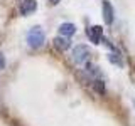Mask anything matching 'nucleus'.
Masks as SVG:
<instances>
[{
  "label": "nucleus",
  "mask_w": 135,
  "mask_h": 126,
  "mask_svg": "<svg viewBox=\"0 0 135 126\" xmlns=\"http://www.w3.org/2000/svg\"><path fill=\"white\" fill-rule=\"evenodd\" d=\"M108 61L112 62V64L123 66V62H122V57H120V52H118L117 49H113V54H110V56H108Z\"/></svg>",
  "instance_id": "6e6552de"
},
{
  "label": "nucleus",
  "mask_w": 135,
  "mask_h": 126,
  "mask_svg": "<svg viewBox=\"0 0 135 126\" xmlns=\"http://www.w3.org/2000/svg\"><path fill=\"white\" fill-rule=\"evenodd\" d=\"M93 87H95V91L98 92L100 96H105V82L101 81V79H95V81H93Z\"/></svg>",
  "instance_id": "1a4fd4ad"
},
{
  "label": "nucleus",
  "mask_w": 135,
  "mask_h": 126,
  "mask_svg": "<svg viewBox=\"0 0 135 126\" xmlns=\"http://www.w3.org/2000/svg\"><path fill=\"white\" fill-rule=\"evenodd\" d=\"M59 2H61V0H49L51 5H56V3H59Z\"/></svg>",
  "instance_id": "9b49d317"
},
{
  "label": "nucleus",
  "mask_w": 135,
  "mask_h": 126,
  "mask_svg": "<svg viewBox=\"0 0 135 126\" xmlns=\"http://www.w3.org/2000/svg\"><path fill=\"white\" fill-rule=\"evenodd\" d=\"M101 10H103V20L107 25H112L113 20H115V10H113L112 3L108 2V0H103V3H101Z\"/></svg>",
  "instance_id": "20e7f679"
},
{
  "label": "nucleus",
  "mask_w": 135,
  "mask_h": 126,
  "mask_svg": "<svg viewBox=\"0 0 135 126\" xmlns=\"http://www.w3.org/2000/svg\"><path fill=\"white\" fill-rule=\"evenodd\" d=\"M2 69H5V57L0 54V71H2Z\"/></svg>",
  "instance_id": "9d476101"
},
{
  "label": "nucleus",
  "mask_w": 135,
  "mask_h": 126,
  "mask_svg": "<svg viewBox=\"0 0 135 126\" xmlns=\"http://www.w3.org/2000/svg\"><path fill=\"white\" fill-rule=\"evenodd\" d=\"M37 8V2L36 0H22L19 3V14L20 15H31L34 10Z\"/></svg>",
  "instance_id": "39448f33"
},
{
  "label": "nucleus",
  "mask_w": 135,
  "mask_h": 126,
  "mask_svg": "<svg viewBox=\"0 0 135 126\" xmlns=\"http://www.w3.org/2000/svg\"><path fill=\"white\" fill-rule=\"evenodd\" d=\"M54 47L57 50H61V52H64V50H68L71 47V40L66 39V37H56L54 39Z\"/></svg>",
  "instance_id": "0eeeda50"
},
{
  "label": "nucleus",
  "mask_w": 135,
  "mask_h": 126,
  "mask_svg": "<svg viewBox=\"0 0 135 126\" xmlns=\"http://www.w3.org/2000/svg\"><path fill=\"white\" fill-rule=\"evenodd\" d=\"M44 42H46V34H44L41 25H34V27L29 29V32H27L29 47L31 49H39V47L44 45Z\"/></svg>",
  "instance_id": "f257e3e1"
},
{
  "label": "nucleus",
  "mask_w": 135,
  "mask_h": 126,
  "mask_svg": "<svg viewBox=\"0 0 135 126\" xmlns=\"http://www.w3.org/2000/svg\"><path fill=\"white\" fill-rule=\"evenodd\" d=\"M59 34L61 37H66V39H71V37L76 34V25L71 22H62L59 25Z\"/></svg>",
  "instance_id": "423d86ee"
},
{
  "label": "nucleus",
  "mask_w": 135,
  "mask_h": 126,
  "mask_svg": "<svg viewBox=\"0 0 135 126\" xmlns=\"http://www.w3.org/2000/svg\"><path fill=\"white\" fill-rule=\"evenodd\" d=\"M86 34H88V39L93 44H100L103 40V27L101 25H91V27H88Z\"/></svg>",
  "instance_id": "7ed1b4c3"
},
{
  "label": "nucleus",
  "mask_w": 135,
  "mask_h": 126,
  "mask_svg": "<svg viewBox=\"0 0 135 126\" xmlns=\"http://www.w3.org/2000/svg\"><path fill=\"white\" fill-rule=\"evenodd\" d=\"M73 61L79 66H86L90 62V49L86 45L79 44L73 49Z\"/></svg>",
  "instance_id": "f03ea898"
}]
</instances>
